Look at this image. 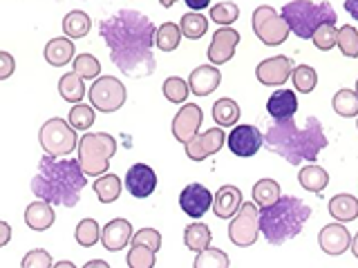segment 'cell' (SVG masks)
Here are the masks:
<instances>
[{
    "label": "cell",
    "instance_id": "obj_1",
    "mask_svg": "<svg viewBox=\"0 0 358 268\" xmlns=\"http://www.w3.org/2000/svg\"><path fill=\"white\" fill-rule=\"evenodd\" d=\"M99 34L108 45L112 63L126 76L143 78L155 72L157 61L152 47L157 27L141 11L119 9L112 16L101 18Z\"/></svg>",
    "mask_w": 358,
    "mask_h": 268
},
{
    "label": "cell",
    "instance_id": "obj_2",
    "mask_svg": "<svg viewBox=\"0 0 358 268\" xmlns=\"http://www.w3.org/2000/svg\"><path fill=\"white\" fill-rule=\"evenodd\" d=\"M87 177L76 159H54L45 154L38 163V172L31 179V193L50 206L74 208L81 199Z\"/></svg>",
    "mask_w": 358,
    "mask_h": 268
},
{
    "label": "cell",
    "instance_id": "obj_3",
    "mask_svg": "<svg viewBox=\"0 0 358 268\" xmlns=\"http://www.w3.org/2000/svg\"><path fill=\"white\" fill-rule=\"evenodd\" d=\"M264 141L280 159H285L291 165L316 161L318 154L327 148V137H324L322 123L316 117H309L305 128H298L294 119L273 123L264 134Z\"/></svg>",
    "mask_w": 358,
    "mask_h": 268
},
{
    "label": "cell",
    "instance_id": "obj_4",
    "mask_svg": "<svg viewBox=\"0 0 358 268\" xmlns=\"http://www.w3.org/2000/svg\"><path fill=\"white\" fill-rule=\"evenodd\" d=\"M311 217V206L298 197H280V201L271 208L260 210V232L264 239L273 246L287 244L298 237Z\"/></svg>",
    "mask_w": 358,
    "mask_h": 268
},
{
    "label": "cell",
    "instance_id": "obj_5",
    "mask_svg": "<svg viewBox=\"0 0 358 268\" xmlns=\"http://www.w3.org/2000/svg\"><path fill=\"white\" fill-rule=\"evenodd\" d=\"M289 31H294L298 38H311L318 27L334 25L336 11L329 3H309V0H294L282 7V14Z\"/></svg>",
    "mask_w": 358,
    "mask_h": 268
},
{
    "label": "cell",
    "instance_id": "obj_6",
    "mask_svg": "<svg viewBox=\"0 0 358 268\" xmlns=\"http://www.w3.org/2000/svg\"><path fill=\"white\" fill-rule=\"evenodd\" d=\"M78 165L85 177H103L110 170V159L117 152V139L108 132H90L78 141Z\"/></svg>",
    "mask_w": 358,
    "mask_h": 268
},
{
    "label": "cell",
    "instance_id": "obj_7",
    "mask_svg": "<svg viewBox=\"0 0 358 268\" xmlns=\"http://www.w3.org/2000/svg\"><path fill=\"white\" fill-rule=\"evenodd\" d=\"M38 141L41 148L48 152V156H67L78 148L76 130L65 119L54 117L50 121H45L38 130Z\"/></svg>",
    "mask_w": 358,
    "mask_h": 268
},
{
    "label": "cell",
    "instance_id": "obj_8",
    "mask_svg": "<svg viewBox=\"0 0 358 268\" xmlns=\"http://www.w3.org/2000/svg\"><path fill=\"white\" fill-rule=\"evenodd\" d=\"M253 34L257 36L262 45L266 47H278L289 38V27L285 18L278 14V11L271 5H260L257 9H253Z\"/></svg>",
    "mask_w": 358,
    "mask_h": 268
},
{
    "label": "cell",
    "instance_id": "obj_9",
    "mask_svg": "<svg viewBox=\"0 0 358 268\" xmlns=\"http://www.w3.org/2000/svg\"><path fill=\"white\" fill-rule=\"evenodd\" d=\"M126 98H128V89L115 76H99L90 85V105L103 112V114H112V112L121 110Z\"/></svg>",
    "mask_w": 358,
    "mask_h": 268
},
{
    "label": "cell",
    "instance_id": "obj_10",
    "mask_svg": "<svg viewBox=\"0 0 358 268\" xmlns=\"http://www.w3.org/2000/svg\"><path fill=\"white\" fill-rule=\"evenodd\" d=\"M257 237H260V210L253 201H246L229 223V239L240 248H249Z\"/></svg>",
    "mask_w": 358,
    "mask_h": 268
},
{
    "label": "cell",
    "instance_id": "obj_11",
    "mask_svg": "<svg viewBox=\"0 0 358 268\" xmlns=\"http://www.w3.org/2000/svg\"><path fill=\"white\" fill-rule=\"evenodd\" d=\"M227 143H229V150L235 156L249 159V156H255L260 152L264 143V134L255 126H235L231 134H227Z\"/></svg>",
    "mask_w": 358,
    "mask_h": 268
},
{
    "label": "cell",
    "instance_id": "obj_12",
    "mask_svg": "<svg viewBox=\"0 0 358 268\" xmlns=\"http://www.w3.org/2000/svg\"><path fill=\"white\" fill-rule=\"evenodd\" d=\"M224 143H227V132L222 128H210L186 143V154L190 161H204L215 152H220L224 148Z\"/></svg>",
    "mask_w": 358,
    "mask_h": 268
},
{
    "label": "cell",
    "instance_id": "obj_13",
    "mask_svg": "<svg viewBox=\"0 0 358 268\" xmlns=\"http://www.w3.org/2000/svg\"><path fill=\"white\" fill-rule=\"evenodd\" d=\"M179 208L190 219H201L213 208V195L206 186L201 184H188L182 193H179Z\"/></svg>",
    "mask_w": 358,
    "mask_h": 268
},
{
    "label": "cell",
    "instance_id": "obj_14",
    "mask_svg": "<svg viewBox=\"0 0 358 268\" xmlns=\"http://www.w3.org/2000/svg\"><path fill=\"white\" fill-rule=\"evenodd\" d=\"M201 121H204V112L197 103H184L182 110L177 112L175 119H173V137L179 141V143H188L193 137L199 134V126Z\"/></svg>",
    "mask_w": 358,
    "mask_h": 268
},
{
    "label": "cell",
    "instance_id": "obj_15",
    "mask_svg": "<svg viewBox=\"0 0 358 268\" xmlns=\"http://www.w3.org/2000/svg\"><path fill=\"white\" fill-rule=\"evenodd\" d=\"M238 45H240V31L238 29H233V27L215 29V34H213V38H210V45H208V61L215 67L222 63H229L235 56Z\"/></svg>",
    "mask_w": 358,
    "mask_h": 268
},
{
    "label": "cell",
    "instance_id": "obj_16",
    "mask_svg": "<svg viewBox=\"0 0 358 268\" xmlns=\"http://www.w3.org/2000/svg\"><path fill=\"white\" fill-rule=\"evenodd\" d=\"M291 72H294V61L289 56H271V59H264L255 67L257 81L262 85H273V87L285 85L291 78Z\"/></svg>",
    "mask_w": 358,
    "mask_h": 268
},
{
    "label": "cell",
    "instance_id": "obj_17",
    "mask_svg": "<svg viewBox=\"0 0 358 268\" xmlns=\"http://www.w3.org/2000/svg\"><path fill=\"white\" fill-rule=\"evenodd\" d=\"M157 188V174L150 165L145 163H134L126 172V190L134 199H145L155 193Z\"/></svg>",
    "mask_w": 358,
    "mask_h": 268
},
{
    "label": "cell",
    "instance_id": "obj_18",
    "mask_svg": "<svg viewBox=\"0 0 358 268\" xmlns=\"http://www.w3.org/2000/svg\"><path fill=\"white\" fill-rule=\"evenodd\" d=\"M132 223L123 217H117L108 221L103 228H101V244H103V248L110 251V253H119L123 251L126 246L132 241Z\"/></svg>",
    "mask_w": 358,
    "mask_h": 268
},
{
    "label": "cell",
    "instance_id": "obj_19",
    "mask_svg": "<svg viewBox=\"0 0 358 268\" xmlns=\"http://www.w3.org/2000/svg\"><path fill=\"white\" fill-rule=\"evenodd\" d=\"M318 246L322 248V253H327L331 257L343 255L350 251L352 234L345 228V223H327L318 232Z\"/></svg>",
    "mask_w": 358,
    "mask_h": 268
},
{
    "label": "cell",
    "instance_id": "obj_20",
    "mask_svg": "<svg viewBox=\"0 0 358 268\" xmlns=\"http://www.w3.org/2000/svg\"><path fill=\"white\" fill-rule=\"evenodd\" d=\"M222 83V72L215 65H199L188 76V89L195 96H208L213 94Z\"/></svg>",
    "mask_w": 358,
    "mask_h": 268
},
{
    "label": "cell",
    "instance_id": "obj_21",
    "mask_svg": "<svg viewBox=\"0 0 358 268\" xmlns=\"http://www.w3.org/2000/svg\"><path fill=\"white\" fill-rule=\"evenodd\" d=\"M242 190L238 186H222L213 197V212L217 219H233L242 208Z\"/></svg>",
    "mask_w": 358,
    "mask_h": 268
},
{
    "label": "cell",
    "instance_id": "obj_22",
    "mask_svg": "<svg viewBox=\"0 0 358 268\" xmlns=\"http://www.w3.org/2000/svg\"><path fill=\"white\" fill-rule=\"evenodd\" d=\"M266 112L268 117H273L275 123H282L294 119L298 112V96L294 89H275L266 100Z\"/></svg>",
    "mask_w": 358,
    "mask_h": 268
},
{
    "label": "cell",
    "instance_id": "obj_23",
    "mask_svg": "<svg viewBox=\"0 0 358 268\" xmlns=\"http://www.w3.org/2000/svg\"><path fill=\"white\" fill-rule=\"evenodd\" d=\"M56 215H54V208L48 204V201H41L36 199L34 204H29L25 208V223L36 232H43L54 226Z\"/></svg>",
    "mask_w": 358,
    "mask_h": 268
},
{
    "label": "cell",
    "instance_id": "obj_24",
    "mask_svg": "<svg viewBox=\"0 0 358 268\" xmlns=\"http://www.w3.org/2000/svg\"><path fill=\"white\" fill-rule=\"evenodd\" d=\"M74 40L59 36V38H52L48 45H45V61H48L52 67H63L74 59Z\"/></svg>",
    "mask_w": 358,
    "mask_h": 268
},
{
    "label": "cell",
    "instance_id": "obj_25",
    "mask_svg": "<svg viewBox=\"0 0 358 268\" xmlns=\"http://www.w3.org/2000/svg\"><path fill=\"white\" fill-rule=\"evenodd\" d=\"M329 215L338 223H350L358 219V199L354 195L341 193L329 199Z\"/></svg>",
    "mask_w": 358,
    "mask_h": 268
},
{
    "label": "cell",
    "instance_id": "obj_26",
    "mask_svg": "<svg viewBox=\"0 0 358 268\" xmlns=\"http://www.w3.org/2000/svg\"><path fill=\"white\" fill-rule=\"evenodd\" d=\"M298 181L300 186L309 190V193H322L324 188L329 184V172L324 170L322 165H316V163H309L305 168H300L298 170Z\"/></svg>",
    "mask_w": 358,
    "mask_h": 268
},
{
    "label": "cell",
    "instance_id": "obj_27",
    "mask_svg": "<svg viewBox=\"0 0 358 268\" xmlns=\"http://www.w3.org/2000/svg\"><path fill=\"white\" fill-rule=\"evenodd\" d=\"M210 241H213V234H210V228L206 226V223H188L186 230H184V244L188 251L193 253H201L210 248Z\"/></svg>",
    "mask_w": 358,
    "mask_h": 268
},
{
    "label": "cell",
    "instance_id": "obj_28",
    "mask_svg": "<svg viewBox=\"0 0 358 268\" xmlns=\"http://www.w3.org/2000/svg\"><path fill=\"white\" fill-rule=\"evenodd\" d=\"M280 197H282V190H280V184L273 181V179H260L253 186V204L260 206L262 210L275 206Z\"/></svg>",
    "mask_w": 358,
    "mask_h": 268
},
{
    "label": "cell",
    "instance_id": "obj_29",
    "mask_svg": "<svg viewBox=\"0 0 358 268\" xmlns=\"http://www.w3.org/2000/svg\"><path fill=\"white\" fill-rule=\"evenodd\" d=\"M90 27H92V20H90V16L81 9H74V11H70V14H65V18H63L65 38H70V40L87 36Z\"/></svg>",
    "mask_w": 358,
    "mask_h": 268
},
{
    "label": "cell",
    "instance_id": "obj_30",
    "mask_svg": "<svg viewBox=\"0 0 358 268\" xmlns=\"http://www.w3.org/2000/svg\"><path fill=\"white\" fill-rule=\"evenodd\" d=\"M213 119L220 128H235V123L240 121V105L233 98L224 96L213 105Z\"/></svg>",
    "mask_w": 358,
    "mask_h": 268
},
{
    "label": "cell",
    "instance_id": "obj_31",
    "mask_svg": "<svg viewBox=\"0 0 358 268\" xmlns=\"http://www.w3.org/2000/svg\"><path fill=\"white\" fill-rule=\"evenodd\" d=\"M59 94L63 96V100H67V103L78 105L85 98V85L74 72H67L59 78Z\"/></svg>",
    "mask_w": 358,
    "mask_h": 268
},
{
    "label": "cell",
    "instance_id": "obj_32",
    "mask_svg": "<svg viewBox=\"0 0 358 268\" xmlns=\"http://www.w3.org/2000/svg\"><path fill=\"white\" fill-rule=\"evenodd\" d=\"M92 190L96 193V197H99V201L101 204H112V201H117L119 197H121V179L117 177V174H112V172H108V174H103V177H99L96 181H94V186H92Z\"/></svg>",
    "mask_w": 358,
    "mask_h": 268
},
{
    "label": "cell",
    "instance_id": "obj_33",
    "mask_svg": "<svg viewBox=\"0 0 358 268\" xmlns=\"http://www.w3.org/2000/svg\"><path fill=\"white\" fill-rule=\"evenodd\" d=\"M331 105H334V112L343 119H352V117H358V94L354 89H338V92L334 94L331 98Z\"/></svg>",
    "mask_w": 358,
    "mask_h": 268
},
{
    "label": "cell",
    "instance_id": "obj_34",
    "mask_svg": "<svg viewBox=\"0 0 358 268\" xmlns=\"http://www.w3.org/2000/svg\"><path fill=\"white\" fill-rule=\"evenodd\" d=\"M182 43V31L175 22H164L162 27H157L155 34V47H159L162 52H175Z\"/></svg>",
    "mask_w": 358,
    "mask_h": 268
},
{
    "label": "cell",
    "instance_id": "obj_35",
    "mask_svg": "<svg viewBox=\"0 0 358 268\" xmlns=\"http://www.w3.org/2000/svg\"><path fill=\"white\" fill-rule=\"evenodd\" d=\"M179 31L190 40H199L208 31V20L199 11H190V14H184L182 22H179Z\"/></svg>",
    "mask_w": 358,
    "mask_h": 268
},
{
    "label": "cell",
    "instance_id": "obj_36",
    "mask_svg": "<svg viewBox=\"0 0 358 268\" xmlns=\"http://www.w3.org/2000/svg\"><path fill=\"white\" fill-rule=\"evenodd\" d=\"M291 81H294V87L298 92L309 94L318 85V74L311 65H298L294 67V72H291Z\"/></svg>",
    "mask_w": 358,
    "mask_h": 268
},
{
    "label": "cell",
    "instance_id": "obj_37",
    "mask_svg": "<svg viewBox=\"0 0 358 268\" xmlns=\"http://www.w3.org/2000/svg\"><path fill=\"white\" fill-rule=\"evenodd\" d=\"M96 119V112L92 105L87 103H78L70 110V114H67V123L72 126V130H81V132H87L92 128V123Z\"/></svg>",
    "mask_w": 358,
    "mask_h": 268
},
{
    "label": "cell",
    "instance_id": "obj_38",
    "mask_svg": "<svg viewBox=\"0 0 358 268\" xmlns=\"http://www.w3.org/2000/svg\"><path fill=\"white\" fill-rule=\"evenodd\" d=\"M74 237L78 241V246H83V248H92V246L96 241H101V228H99V223L94 219H81L78 221V226L74 230Z\"/></svg>",
    "mask_w": 358,
    "mask_h": 268
},
{
    "label": "cell",
    "instance_id": "obj_39",
    "mask_svg": "<svg viewBox=\"0 0 358 268\" xmlns=\"http://www.w3.org/2000/svg\"><path fill=\"white\" fill-rule=\"evenodd\" d=\"M336 47H338L341 54L347 56V59H358V29L352 25H343L338 29Z\"/></svg>",
    "mask_w": 358,
    "mask_h": 268
},
{
    "label": "cell",
    "instance_id": "obj_40",
    "mask_svg": "<svg viewBox=\"0 0 358 268\" xmlns=\"http://www.w3.org/2000/svg\"><path fill=\"white\" fill-rule=\"evenodd\" d=\"M81 81H92L101 74V63L92 54H78L74 56V70H72Z\"/></svg>",
    "mask_w": 358,
    "mask_h": 268
},
{
    "label": "cell",
    "instance_id": "obj_41",
    "mask_svg": "<svg viewBox=\"0 0 358 268\" xmlns=\"http://www.w3.org/2000/svg\"><path fill=\"white\" fill-rule=\"evenodd\" d=\"M164 96L171 100V103H184V100L188 98L190 89H188V81H184L182 76H168L164 81Z\"/></svg>",
    "mask_w": 358,
    "mask_h": 268
},
{
    "label": "cell",
    "instance_id": "obj_42",
    "mask_svg": "<svg viewBox=\"0 0 358 268\" xmlns=\"http://www.w3.org/2000/svg\"><path fill=\"white\" fill-rule=\"evenodd\" d=\"M238 18H240V7L235 3H215V5H210V20L215 22V25L229 27Z\"/></svg>",
    "mask_w": 358,
    "mask_h": 268
},
{
    "label": "cell",
    "instance_id": "obj_43",
    "mask_svg": "<svg viewBox=\"0 0 358 268\" xmlns=\"http://www.w3.org/2000/svg\"><path fill=\"white\" fill-rule=\"evenodd\" d=\"M193 268H229V255L220 248H206L197 253Z\"/></svg>",
    "mask_w": 358,
    "mask_h": 268
},
{
    "label": "cell",
    "instance_id": "obj_44",
    "mask_svg": "<svg viewBox=\"0 0 358 268\" xmlns=\"http://www.w3.org/2000/svg\"><path fill=\"white\" fill-rule=\"evenodd\" d=\"M155 255L150 248H145V246H130V251H128V268H155L157 260H155Z\"/></svg>",
    "mask_w": 358,
    "mask_h": 268
},
{
    "label": "cell",
    "instance_id": "obj_45",
    "mask_svg": "<svg viewBox=\"0 0 358 268\" xmlns=\"http://www.w3.org/2000/svg\"><path fill=\"white\" fill-rule=\"evenodd\" d=\"M130 246H145V248H150L152 253H159L162 251V232L157 228H141L132 234Z\"/></svg>",
    "mask_w": 358,
    "mask_h": 268
},
{
    "label": "cell",
    "instance_id": "obj_46",
    "mask_svg": "<svg viewBox=\"0 0 358 268\" xmlns=\"http://www.w3.org/2000/svg\"><path fill=\"white\" fill-rule=\"evenodd\" d=\"M336 38H338V29H336L334 25H322L316 29V34L311 36L313 45L320 50V52H329L336 47Z\"/></svg>",
    "mask_w": 358,
    "mask_h": 268
},
{
    "label": "cell",
    "instance_id": "obj_47",
    "mask_svg": "<svg viewBox=\"0 0 358 268\" xmlns=\"http://www.w3.org/2000/svg\"><path fill=\"white\" fill-rule=\"evenodd\" d=\"M52 266H54V260L45 248L29 251L20 262V268H52Z\"/></svg>",
    "mask_w": 358,
    "mask_h": 268
},
{
    "label": "cell",
    "instance_id": "obj_48",
    "mask_svg": "<svg viewBox=\"0 0 358 268\" xmlns=\"http://www.w3.org/2000/svg\"><path fill=\"white\" fill-rule=\"evenodd\" d=\"M16 72V61L9 52H0V81H7V78Z\"/></svg>",
    "mask_w": 358,
    "mask_h": 268
},
{
    "label": "cell",
    "instance_id": "obj_49",
    "mask_svg": "<svg viewBox=\"0 0 358 268\" xmlns=\"http://www.w3.org/2000/svg\"><path fill=\"white\" fill-rule=\"evenodd\" d=\"M9 241H11V226H9L7 221L0 219V248L7 246Z\"/></svg>",
    "mask_w": 358,
    "mask_h": 268
},
{
    "label": "cell",
    "instance_id": "obj_50",
    "mask_svg": "<svg viewBox=\"0 0 358 268\" xmlns=\"http://www.w3.org/2000/svg\"><path fill=\"white\" fill-rule=\"evenodd\" d=\"M345 9L352 18L358 20V0H345Z\"/></svg>",
    "mask_w": 358,
    "mask_h": 268
},
{
    "label": "cell",
    "instance_id": "obj_51",
    "mask_svg": "<svg viewBox=\"0 0 358 268\" xmlns=\"http://www.w3.org/2000/svg\"><path fill=\"white\" fill-rule=\"evenodd\" d=\"M83 268H110V264L103 262V260H92V262H87Z\"/></svg>",
    "mask_w": 358,
    "mask_h": 268
},
{
    "label": "cell",
    "instance_id": "obj_52",
    "mask_svg": "<svg viewBox=\"0 0 358 268\" xmlns=\"http://www.w3.org/2000/svg\"><path fill=\"white\" fill-rule=\"evenodd\" d=\"M186 5L190 9H199V7H208L210 3H208V0H199V3H195V0H186Z\"/></svg>",
    "mask_w": 358,
    "mask_h": 268
},
{
    "label": "cell",
    "instance_id": "obj_53",
    "mask_svg": "<svg viewBox=\"0 0 358 268\" xmlns=\"http://www.w3.org/2000/svg\"><path fill=\"white\" fill-rule=\"evenodd\" d=\"M52 268H76V266H74V262H70V260H61V262H56Z\"/></svg>",
    "mask_w": 358,
    "mask_h": 268
},
{
    "label": "cell",
    "instance_id": "obj_54",
    "mask_svg": "<svg viewBox=\"0 0 358 268\" xmlns=\"http://www.w3.org/2000/svg\"><path fill=\"white\" fill-rule=\"evenodd\" d=\"M350 248H352L354 257H356V260H358V232H356L354 237H352V246H350Z\"/></svg>",
    "mask_w": 358,
    "mask_h": 268
},
{
    "label": "cell",
    "instance_id": "obj_55",
    "mask_svg": "<svg viewBox=\"0 0 358 268\" xmlns=\"http://www.w3.org/2000/svg\"><path fill=\"white\" fill-rule=\"evenodd\" d=\"M356 94H358V81H356Z\"/></svg>",
    "mask_w": 358,
    "mask_h": 268
},
{
    "label": "cell",
    "instance_id": "obj_56",
    "mask_svg": "<svg viewBox=\"0 0 358 268\" xmlns=\"http://www.w3.org/2000/svg\"><path fill=\"white\" fill-rule=\"evenodd\" d=\"M356 128H358V123H356Z\"/></svg>",
    "mask_w": 358,
    "mask_h": 268
}]
</instances>
